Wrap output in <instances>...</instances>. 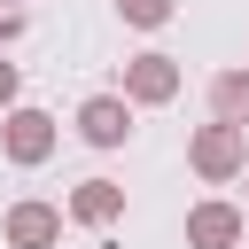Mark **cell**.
<instances>
[{"instance_id": "obj_13", "label": "cell", "mask_w": 249, "mask_h": 249, "mask_svg": "<svg viewBox=\"0 0 249 249\" xmlns=\"http://www.w3.org/2000/svg\"><path fill=\"white\" fill-rule=\"evenodd\" d=\"M241 179H249V171H241Z\"/></svg>"}, {"instance_id": "obj_7", "label": "cell", "mask_w": 249, "mask_h": 249, "mask_svg": "<svg viewBox=\"0 0 249 249\" xmlns=\"http://www.w3.org/2000/svg\"><path fill=\"white\" fill-rule=\"evenodd\" d=\"M241 241H249V226H241L233 202H195L187 210V249H241Z\"/></svg>"}, {"instance_id": "obj_9", "label": "cell", "mask_w": 249, "mask_h": 249, "mask_svg": "<svg viewBox=\"0 0 249 249\" xmlns=\"http://www.w3.org/2000/svg\"><path fill=\"white\" fill-rule=\"evenodd\" d=\"M117 16H124L132 31H163V23L179 16V0H117Z\"/></svg>"}, {"instance_id": "obj_2", "label": "cell", "mask_w": 249, "mask_h": 249, "mask_svg": "<svg viewBox=\"0 0 249 249\" xmlns=\"http://www.w3.org/2000/svg\"><path fill=\"white\" fill-rule=\"evenodd\" d=\"M54 140H62V124H54L47 109H31V101L0 117V156H8L16 171H39V163L54 156Z\"/></svg>"}, {"instance_id": "obj_1", "label": "cell", "mask_w": 249, "mask_h": 249, "mask_svg": "<svg viewBox=\"0 0 249 249\" xmlns=\"http://www.w3.org/2000/svg\"><path fill=\"white\" fill-rule=\"evenodd\" d=\"M187 163H195V179L226 187V179H241V171H249V132L210 117V124H195V140H187Z\"/></svg>"}, {"instance_id": "obj_4", "label": "cell", "mask_w": 249, "mask_h": 249, "mask_svg": "<svg viewBox=\"0 0 249 249\" xmlns=\"http://www.w3.org/2000/svg\"><path fill=\"white\" fill-rule=\"evenodd\" d=\"M78 140L86 148H124L132 140V101L124 93H86L78 101Z\"/></svg>"}, {"instance_id": "obj_11", "label": "cell", "mask_w": 249, "mask_h": 249, "mask_svg": "<svg viewBox=\"0 0 249 249\" xmlns=\"http://www.w3.org/2000/svg\"><path fill=\"white\" fill-rule=\"evenodd\" d=\"M23 23H31V16H23V0H0V47H16V39H23Z\"/></svg>"}, {"instance_id": "obj_6", "label": "cell", "mask_w": 249, "mask_h": 249, "mask_svg": "<svg viewBox=\"0 0 249 249\" xmlns=\"http://www.w3.org/2000/svg\"><path fill=\"white\" fill-rule=\"evenodd\" d=\"M62 218L101 233V226H117V218H124V187H117V179H78V187H70V202H62Z\"/></svg>"}, {"instance_id": "obj_5", "label": "cell", "mask_w": 249, "mask_h": 249, "mask_svg": "<svg viewBox=\"0 0 249 249\" xmlns=\"http://www.w3.org/2000/svg\"><path fill=\"white\" fill-rule=\"evenodd\" d=\"M0 241H8V249H54V241H62V210H54V202H8Z\"/></svg>"}, {"instance_id": "obj_3", "label": "cell", "mask_w": 249, "mask_h": 249, "mask_svg": "<svg viewBox=\"0 0 249 249\" xmlns=\"http://www.w3.org/2000/svg\"><path fill=\"white\" fill-rule=\"evenodd\" d=\"M179 86H187V70H179V54H132L124 62V101L132 109H163V101H179Z\"/></svg>"}, {"instance_id": "obj_12", "label": "cell", "mask_w": 249, "mask_h": 249, "mask_svg": "<svg viewBox=\"0 0 249 249\" xmlns=\"http://www.w3.org/2000/svg\"><path fill=\"white\" fill-rule=\"evenodd\" d=\"M241 249H249V241H241Z\"/></svg>"}, {"instance_id": "obj_8", "label": "cell", "mask_w": 249, "mask_h": 249, "mask_svg": "<svg viewBox=\"0 0 249 249\" xmlns=\"http://www.w3.org/2000/svg\"><path fill=\"white\" fill-rule=\"evenodd\" d=\"M210 117L249 132V70H218V78H210Z\"/></svg>"}, {"instance_id": "obj_10", "label": "cell", "mask_w": 249, "mask_h": 249, "mask_svg": "<svg viewBox=\"0 0 249 249\" xmlns=\"http://www.w3.org/2000/svg\"><path fill=\"white\" fill-rule=\"evenodd\" d=\"M8 109H23V70L0 54V117H8Z\"/></svg>"}]
</instances>
